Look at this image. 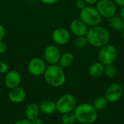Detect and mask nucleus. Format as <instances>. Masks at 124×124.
<instances>
[{"mask_svg": "<svg viewBox=\"0 0 124 124\" xmlns=\"http://www.w3.org/2000/svg\"><path fill=\"white\" fill-rule=\"evenodd\" d=\"M88 42L92 46L101 48L108 44L110 35L109 31L104 27L99 25L91 27L86 35Z\"/></svg>", "mask_w": 124, "mask_h": 124, "instance_id": "nucleus-1", "label": "nucleus"}, {"mask_svg": "<svg viewBox=\"0 0 124 124\" xmlns=\"http://www.w3.org/2000/svg\"><path fill=\"white\" fill-rule=\"evenodd\" d=\"M44 78L49 86L55 88L63 86L66 80L64 70L58 64L47 66L44 73Z\"/></svg>", "mask_w": 124, "mask_h": 124, "instance_id": "nucleus-2", "label": "nucleus"}, {"mask_svg": "<svg viewBox=\"0 0 124 124\" xmlns=\"http://www.w3.org/2000/svg\"><path fill=\"white\" fill-rule=\"evenodd\" d=\"M74 115L76 121L81 124H94L98 117V112L89 103H82L76 107Z\"/></svg>", "mask_w": 124, "mask_h": 124, "instance_id": "nucleus-3", "label": "nucleus"}, {"mask_svg": "<svg viewBox=\"0 0 124 124\" xmlns=\"http://www.w3.org/2000/svg\"><path fill=\"white\" fill-rule=\"evenodd\" d=\"M102 17L100 15L97 9L91 5L86 6L80 12V20H82L87 26H97L102 22Z\"/></svg>", "mask_w": 124, "mask_h": 124, "instance_id": "nucleus-4", "label": "nucleus"}, {"mask_svg": "<svg viewBox=\"0 0 124 124\" xmlns=\"http://www.w3.org/2000/svg\"><path fill=\"white\" fill-rule=\"evenodd\" d=\"M76 97L71 94H65L61 96L56 102V110L62 114L73 112L76 105Z\"/></svg>", "mask_w": 124, "mask_h": 124, "instance_id": "nucleus-5", "label": "nucleus"}, {"mask_svg": "<svg viewBox=\"0 0 124 124\" xmlns=\"http://www.w3.org/2000/svg\"><path fill=\"white\" fill-rule=\"evenodd\" d=\"M118 54L116 47L113 45L108 44L100 48L98 53L99 62L102 63L104 65L113 64Z\"/></svg>", "mask_w": 124, "mask_h": 124, "instance_id": "nucleus-6", "label": "nucleus"}, {"mask_svg": "<svg viewBox=\"0 0 124 124\" xmlns=\"http://www.w3.org/2000/svg\"><path fill=\"white\" fill-rule=\"evenodd\" d=\"M95 8L102 17L107 19L114 16L117 12L116 4L113 0H99Z\"/></svg>", "mask_w": 124, "mask_h": 124, "instance_id": "nucleus-7", "label": "nucleus"}, {"mask_svg": "<svg viewBox=\"0 0 124 124\" xmlns=\"http://www.w3.org/2000/svg\"><path fill=\"white\" fill-rule=\"evenodd\" d=\"M46 67V62L45 60L40 57H34L31 59L28 64V70L33 76L44 75Z\"/></svg>", "mask_w": 124, "mask_h": 124, "instance_id": "nucleus-8", "label": "nucleus"}, {"mask_svg": "<svg viewBox=\"0 0 124 124\" xmlns=\"http://www.w3.org/2000/svg\"><path fill=\"white\" fill-rule=\"evenodd\" d=\"M61 56L60 49L54 44L46 46L44 51V60L49 65H55L59 62Z\"/></svg>", "mask_w": 124, "mask_h": 124, "instance_id": "nucleus-9", "label": "nucleus"}, {"mask_svg": "<svg viewBox=\"0 0 124 124\" xmlns=\"http://www.w3.org/2000/svg\"><path fill=\"white\" fill-rule=\"evenodd\" d=\"M71 36L69 31L65 28H57L52 33V41L57 45H65L70 40Z\"/></svg>", "mask_w": 124, "mask_h": 124, "instance_id": "nucleus-10", "label": "nucleus"}, {"mask_svg": "<svg viewBox=\"0 0 124 124\" xmlns=\"http://www.w3.org/2000/svg\"><path fill=\"white\" fill-rule=\"evenodd\" d=\"M123 95V88L122 86L117 84L113 83L110 84L106 89L105 92V98L110 103L117 102Z\"/></svg>", "mask_w": 124, "mask_h": 124, "instance_id": "nucleus-11", "label": "nucleus"}, {"mask_svg": "<svg viewBox=\"0 0 124 124\" xmlns=\"http://www.w3.org/2000/svg\"><path fill=\"white\" fill-rule=\"evenodd\" d=\"M21 82V75L20 73L15 70H8L5 73L4 78V85L9 89L17 87L20 86Z\"/></svg>", "mask_w": 124, "mask_h": 124, "instance_id": "nucleus-12", "label": "nucleus"}, {"mask_svg": "<svg viewBox=\"0 0 124 124\" xmlns=\"http://www.w3.org/2000/svg\"><path fill=\"white\" fill-rule=\"evenodd\" d=\"M26 97V92L25 89L20 86L9 89L8 93V98L9 101L15 104H20L23 102Z\"/></svg>", "mask_w": 124, "mask_h": 124, "instance_id": "nucleus-13", "label": "nucleus"}, {"mask_svg": "<svg viewBox=\"0 0 124 124\" xmlns=\"http://www.w3.org/2000/svg\"><path fill=\"white\" fill-rule=\"evenodd\" d=\"M70 30L76 36H83L86 35L89 28L82 20L76 19L70 23Z\"/></svg>", "mask_w": 124, "mask_h": 124, "instance_id": "nucleus-14", "label": "nucleus"}, {"mask_svg": "<svg viewBox=\"0 0 124 124\" xmlns=\"http://www.w3.org/2000/svg\"><path fill=\"white\" fill-rule=\"evenodd\" d=\"M40 111L44 115H51L56 111V102L52 100H44L39 105Z\"/></svg>", "mask_w": 124, "mask_h": 124, "instance_id": "nucleus-15", "label": "nucleus"}, {"mask_svg": "<svg viewBox=\"0 0 124 124\" xmlns=\"http://www.w3.org/2000/svg\"><path fill=\"white\" fill-rule=\"evenodd\" d=\"M39 105L35 102L30 103L25 109V117L28 120L32 121L39 117L40 113Z\"/></svg>", "mask_w": 124, "mask_h": 124, "instance_id": "nucleus-16", "label": "nucleus"}, {"mask_svg": "<svg viewBox=\"0 0 124 124\" xmlns=\"http://www.w3.org/2000/svg\"><path fill=\"white\" fill-rule=\"evenodd\" d=\"M105 65L100 62H96L92 64L89 69V75L94 78H97L101 77L104 74Z\"/></svg>", "mask_w": 124, "mask_h": 124, "instance_id": "nucleus-17", "label": "nucleus"}, {"mask_svg": "<svg viewBox=\"0 0 124 124\" xmlns=\"http://www.w3.org/2000/svg\"><path fill=\"white\" fill-rule=\"evenodd\" d=\"M74 62V55L71 52H65L61 54L58 65L61 66L62 68H68Z\"/></svg>", "mask_w": 124, "mask_h": 124, "instance_id": "nucleus-18", "label": "nucleus"}, {"mask_svg": "<svg viewBox=\"0 0 124 124\" xmlns=\"http://www.w3.org/2000/svg\"><path fill=\"white\" fill-rule=\"evenodd\" d=\"M111 27L118 31H122L124 29V20L119 16H113L110 18H108Z\"/></svg>", "mask_w": 124, "mask_h": 124, "instance_id": "nucleus-19", "label": "nucleus"}, {"mask_svg": "<svg viewBox=\"0 0 124 124\" xmlns=\"http://www.w3.org/2000/svg\"><path fill=\"white\" fill-rule=\"evenodd\" d=\"M108 105V101L105 98V97H98L96 99H94L92 105L94 108L98 111V110H102L107 108Z\"/></svg>", "mask_w": 124, "mask_h": 124, "instance_id": "nucleus-20", "label": "nucleus"}, {"mask_svg": "<svg viewBox=\"0 0 124 124\" xmlns=\"http://www.w3.org/2000/svg\"><path fill=\"white\" fill-rule=\"evenodd\" d=\"M89 44L88 40L86 37V36H76V38L75 39L74 41H73V44L74 46L77 49H82L84 48L85 46H87V44Z\"/></svg>", "mask_w": 124, "mask_h": 124, "instance_id": "nucleus-21", "label": "nucleus"}, {"mask_svg": "<svg viewBox=\"0 0 124 124\" xmlns=\"http://www.w3.org/2000/svg\"><path fill=\"white\" fill-rule=\"evenodd\" d=\"M61 121L62 124H74L76 121V119L74 113L70 112V113L62 114Z\"/></svg>", "mask_w": 124, "mask_h": 124, "instance_id": "nucleus-22", "label": "nucleus"}, {"mask_svg": "<svg viewBox=\"0 0 124 124\" xmlns=\"http://www.w3.org/2000/svg\"><path fill=\"white\" fill-rule=\"evenodd\" d=\"M117 73V69L116 68V66L113 64H110V65H105V70H104V74L111 78L116 76Z\"/></svg>", "mask_w": 124, "mask_h": 124, "instance_id": "nucleus-23", "label": "nucleus"}, {"mask_svg": "<svg viewBox=\"0 0 124 124\" xmlns=\"http://www.w3.org/2000/svg\"><path fill=\"white\" fill-rule=\"evenodd\" d=\"M9 70L8 65L2 61H0V74H4L6 73Z\"/></svg>", "mask_w": 124, "mask_h": 124, "instance_id": "nucleus-24", "label": "nucleus"}, {"mask_svg": "<svg viewBox=\"0 0 124 124\" xmlns=\"http://www.w3.org/2000/svg\"><path fill=\"white\" fill-rule=\"evenodd\" d=\"M76 6L78 9H82L86 6V3L84 0H76Z\"/></svg>", "mask_w": 124, "mask_h": 124, "instance_id": "nucleus-25", "label": "nucleus"}, {"mask_svg": "<svg viewBox=\"0 0 124 124\" xmlns=\"http://www.w3.org/2000/svg\"><path fill=\"white\" fill-rule=\"evenodd\" d=\"M6 34H7V31L5 27L0 24V41H3L4 39V38L6 37Z\"/></svg>", "mask_w": 124, "mask_h": 124, "instance_id": "nucleus-26", "label": "nucleus"}, {"mask_svg": "<svg viewBox=\"0 0 124 124\" xmlns=\"http://www.w3.org/2000/svg\"><path fill=\"white\" fill-rule=\"evenodd\" d=\"M7 50V44L4 41H0V54H4Z\"/></svg>", "mask_w": 124, "mask_h": 124, "instance_id": "nucleus-27", "label": "nucleus"}, {"mask_svg": "<svg viewBox=\"0 0 124 124\" xmlns=\"http://www.w3.org/2000/svg\"><path fill=\"white\" fill-rule=\"evenodd\" d=\"M41 3L44 4H47V5H52V4H56L59 0H39Z\"/></svg>", "mask_w": 124, "mask_h": 124, "instance_id": "nucleus-28", "label": "nucleus"}, {"mask_svg": "<svg viewBox=\"0 0 124 124\" xmlns=\"http://www.w3.org/2000/svg\"><path fill=\"white\" fill-rule=\"evenodd\" d=\"M14 124H31V121L28 120L27 118H25V119H20L17 121Z\"/></svg>", "mask_w": 124, "mask_h": 124, "instance_id": "nucleus-29", "label": "nucleus"}, {"mask_svg": "<svg viewBox=\"0 0 124 124\" xmlns=\"http://www.w3.org/2000/svg\"><path fill=\"white\" fill-rule=\"evenodd\" d=\"M31 124H42V120L38 117V118L31 121Z\"/></svg>", "mask_w": 124, "mask_h": 124, "instance_id": "nucleus-30", "label": "nucleus"}, {"mask_svg": "<svg viewBox=\"0 0 124 124\" xmlns=\"http://www.w3.org/2000/svg\"><path fill=\"white\" fill-rule=\"evenodd\" d=\"M119 17H121L124 20V6L120 7V9H119Z\"/></svg>", "mask_w": 124, "mask_h": 124, "instance_id": "nucleus-31", "label": "nucleus"}, {"mask_svg": "<svg viewBox=\"0 0 124 124\" xmlns=\"http://www.w3.org/2000/svg\"><path fill=\"white\" fill-rule=\"evenodd\" d=\"M86 3V4H89V5H94V4H96L97 2L99 1V0H84Z\"/></svg>", "mask_w": 124, "mask_h": 124, "instance_id": "nucleus-32", "label": "nucleus"}, {"mask_svg": "<svg viewBox=\"0 0 124 124\" xmlns=\"http://www.w3.org/2000/svg\"><path fill=\"white\" fill-rule=\"evenodd\" d=\"M116 5L120 6V7H123L124 6V0H114L113 1Z\"/></svg>", "mask_w": 124, "mask_h": 124, "instance_id": "nucleus-33", "label": "nucleus"}, {"mask_svg": "<svg viewBox=\"0 0 124 124\" xmlns=\"http://www.w3.org/2000/svg\"><path fill=\"white\" fill-rule=\"evenodd\" d=\"M122 36H123V38H124V29L122 31Z\"/></svg>", "mask_w": 124, "mask_h": 124, "instance_id": "nucleus-34", "label": "nucleus"}, {"mask_svg": "<svg viewBox=\"0 0 124 124\" xmlns=\"http://www.w3.org/2000/svg\"><path fill=\"white\" fill-rule=\"evenodd\" d=\"M0 93H1V87H0Z\"/></svg>", "mask_w": 124, "mask_h": 124, "instance_id": "nucleus-35", "label": "nucleus"}, {"mask_svg": "<svg viewBox=\"0 0 124 124\" xmlns=\"http://www.w3.org/2000/svg\"><path fill=\"white\" fill-rule=\"evenodd\" d=\"M73 1H76V0H73Z\"/></svg>", "mask_w": 124, "mask_h": 124, "instance_id": "nucleus-36", "label": "nucleus"}]
</instances>
